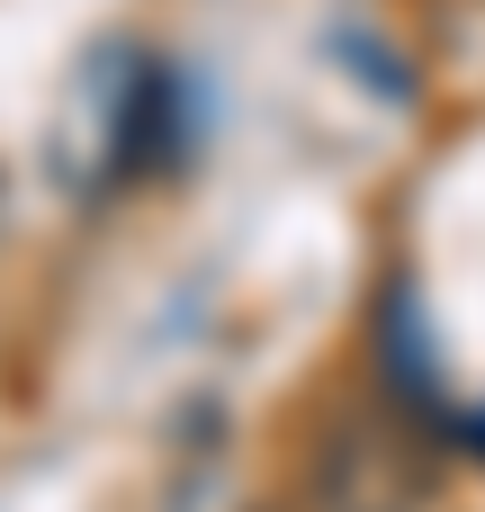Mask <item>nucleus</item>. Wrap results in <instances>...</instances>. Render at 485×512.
<instances>
[{
    "label": "nucleus",
    "instance_id": "f257e3e1",
    "mask_svg": "<svg viewBox=\"0 0 485 512\" xmlns=\"http://www.w3.org/2000/svg\"><path fill=\"white\" fill-rule=\"evenodd\" d=\"M306 495L324 512H423L432 504V450L414 423L396 414H333L315 432V468H306Z\"/></svg>",
    "mask_w": 485,
    "mask_h": 512
}]
</instances>
